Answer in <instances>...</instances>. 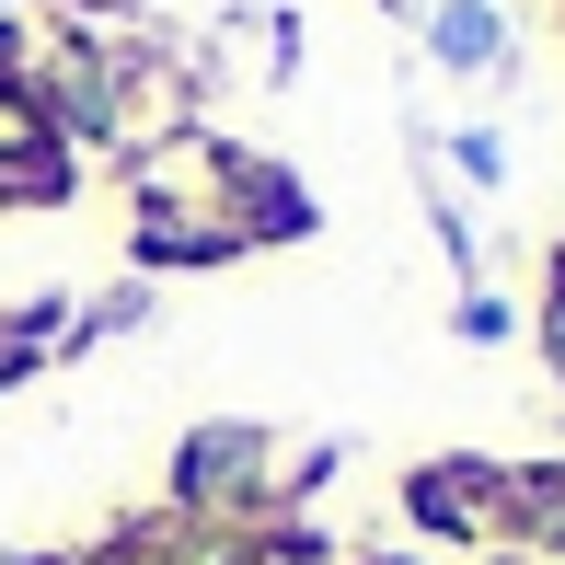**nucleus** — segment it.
<instances>
[{
	"mask_svg": "<svg viewBox=\"0 0 565 565\" xmlns=\"http://www.w3.org/2000/svg\"><path fill=\"white\" fill-rule=\"evenodd\" d=\"M35 139H46L35 105H12V93H0V173H12V162H35Z\"/></svg>",
	"mask_w": 565,
	"mask_h": 565,
	"instance_id": "f257e3e1",
	"label": "nucleus"
},
{
	"mask_svg": "<svg viewBox=\"0 0 565 565\" xmlns=\"http://www.w3.org/2000/svg\"><path fill=\"white\" fill-rule=\"evenodd\" d=\"M416 497H427V520H473V473H427Z\"/></svg>",
	"mask_w": 565,
	"mask_h": 565,
	"instance_id": "f03ea898",
	"label": "nucleus"
},
{
	"mask_svg": "<svg viewBox=\"0 0 565 565\" xmlns=\"http://www.w3.org/2000/svg\"><path fill=\"white\" fill-rule=\"evenodd\" d=\"M12 370H23V347H12V335H0V381H12Z\"/></svg>",
	"mask_w": 565,
	"mask_h": 565,
	"instance_id": "7ed1b4c3",
	"label": "nucleus"
},
{
	"mask_svg": "<svg viewBox=\"0 0 565 565\" xmlns=\"http://www.w3.org/2000/svg\"><path fill=\"white\" fill-rule=\"evenodd\" d=\"M554 347H565V323H554Z\"/></svg>",
	"mask_w": 565,
	"mask_h": 565,
	"instance_id": "20e7f679",
	"label": "nucleus"
}]
</instances>
